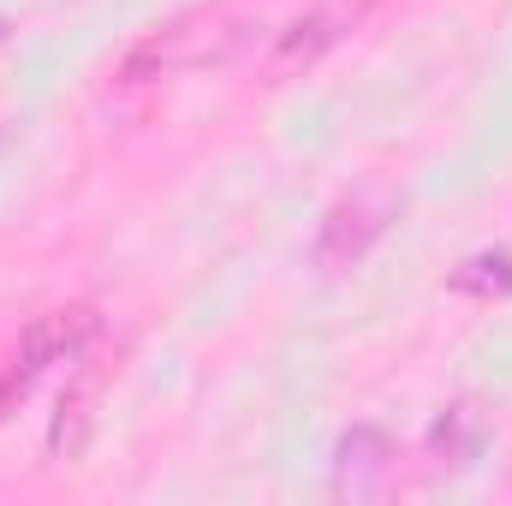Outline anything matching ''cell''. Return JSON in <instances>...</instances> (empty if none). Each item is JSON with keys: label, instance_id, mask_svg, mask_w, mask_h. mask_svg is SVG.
<instances>
[{"label": "cell", "instance_id": "cell-1", "mask_svg": "<svg viewBox=\"0 0 512 506\" xmlns=\"http://www.w3.org/2000/svg\"><path fill=\"white\" fill-rule=\"evenodd\" d=\"M239 36H245L239 24H221V18H203V12L167 18V24H155L143 42L126 48L114 84L143 90V84H167V78H179V72H191V66H221V60H233Z\"/></svg>", "mask_w": 512, "mask_h": 506}, {"label": "cell", "instance_id": "cell-2", "mask_svg": "<svg viewBox=\"0 0 512 506\" xmlns=\"http://www.w3.org/2000/svg\"><path fill=\"white\" fill-rule=\"evenodd\" d=\"M90 340H96V310H90V304H60V310H42V316L18 334L12 358L0 364V423L24 405V393L36 387V376H42L48 364L78 358Z\"/></svg>", "mask_w": 512, "mask_h": 506}, {"label": "cell", "instance_id": "cell-3", "mask_svg": "<svg viewBox=\"0 0 512 506\" xmlns=\"http://www.w3.org/2000/svg\"><path fill=\"white\" fill-rule=\"evenodd\" d=\"M364 12H370V0H322V6H310L304 18H292V24L274 36L268 78H298V72H310L328 48H340V42L364 24Z\"/></svg>", "mask_w": 512, "mask_h": 506}, {"label": "cell", "instance_id": "cell-4", "mask_svg": "<svg viewBox=\"0 0 512 506\" xmlns=\"http://www.w3.org/2000/svg\"><path fill=\"white\" fill-rule=\"evenodd\" d=\"M387 221H393V197H387V191H352V197H340V203L322 215L316 262H322V268H352V262L387 233Z\"/></svg>", "mask_w": 512, "mask_h": 506}, {"label": "cell", "instance_id": "cell-5", "mask_svg": "<svg viewBox=\"0 0 512 506\" xmlns=\"http://www.w3.org/2000/svg\"><path fill=\"white\" fill-rule=\"evenodd\" d=\"M102 381H108L102 364H84L78 376L66 381V393H60V405H54V423H48V453H54V459H78V453L90 447L96 405H102Z\"/></svg>", "mask_w": 512, "mask_h": 506}, {"label": "cell", "instance_id": "cell-6", "mask_svg": "<svg viewBox=\"0 0 512 506\" xmlns=\"http://www.w3.org/2000/svg\"><path fill=\"white\" fill-rule=\"evenodd\" d=\"M387 459H393V441H387L376 423L346 429L340 447H334V495H352V501L376 495L387 483Z\"/></svg>", "mask_w": 512, "mask_h": 506}, {"label": "cell", "instance_id": "cell-7", "mask_svg": "<svg viewBox=\"0 0 512 506\" xmlns=\"http://www.w3.org/2000/svg\"><path fill=\"white\" fill-rule=\"evenodd\" d=\"M507 286H512V256L507 251L471 256V262L453 274V292H507Z\"/></svg>", "mask_w": 512, "mask_h": 506}, {"label": "cell", "instance_id": "cell-8", "mask_svg": "<svg viewBox=\"0 0 512 506\" xmlns=\"http://www.w3.org/2000/svg\"><path fill=\"white\" fill-rule=\"evenodd\" d=\"M471 429H477V417H471V405H453L441 423H435V435H429V447H435V459L441 465H459V453H465V441H471Z\"/></svg>", "mask_w": 512, "mask_h": 506}, {"label": "cell", "instance_id": "cell-9", "mask_svg": "<svg viewBox=\"0 0 512 506\" xmlns=\"http://www.w3.org/2000/svg\"><path fill=\"white\" fill-rule=\"evenodd\" d=\"M0 36H6V24H0Z\"/></svg>", "mask_w": 512, "mask_h": 506}]
</instances>
